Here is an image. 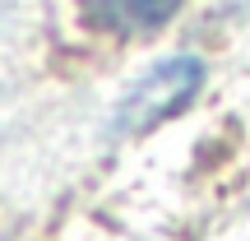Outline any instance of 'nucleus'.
Wrapping results in <instances>:
<instances>
[{"label": "nucleus", "mask_w": 250, "mask_h": 241, "mask_svg": "<svg viewBox=\"0 0 250 241\" xmlns=\"http://www.w3.org/2000/svg\"><path fill=\"white\" fill-rule=\"evenodd\" d=\"M204 84V65L195 56H171V61L153 65L144 79H134L121 98V111H116V125L130 134H148L153 125L171 121L190 98L199 93Z\"/></svg>", "instance_id": "1"}, {"label": "nucleus", "mask_w": 250, "mask_h": 241, "mask_svg": "<svg viewBox=\"0 0 250 241\" xmlns=\"http://www.w3.org/2000/svg\"><path fill=\"white\" fill-rule=\"evenodd\" d=\"M83 14L98 19V28H111V33H153L176 14V5H88Z\"/></svg>", "instance_id": "2"}]
</instances>
